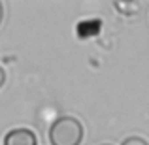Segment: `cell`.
<instances>
[{
	"instance_id": "cell-1",
	"label": "cell",
	"mask_w": 149,
	"mask_h": 145,
	"mask_svg": "<svg viewBox=\"0 0 149 145\" xmlns=\"http://www.w3.org/2000/svg\"><path fill=\"white\" fill-rule=\"evenodd\" d=\"M83 142V124L76 117H58L49 126L51 145H79Z\"/></svg>"
},
{
	"instance_id": "cell-2",
	"label": "cell",
	"mask_w": 149,
	"mask_h": 145,
	"mask_svg": "<svg viewBox=\"0 0 149 145\" xmlns=\"http://www.w3.org/2000/svg\"><path fill=\"white\" fill-rule=\"evenodd\" d=\"M2 145H38V138L30 128H13L4 136Z\"/></svg>"
},
{
	"instance_id": "cell-3",
	"label": "cell",
	"mask_w": 149,
	"mask_h": 145,
	"mask_svg": "<svg viewBox=\"0 0 149 145\" xmlns=\"http://www.w3.org/2000/svg\"><path fill=\"white\" fill-rule=\"evenodd\" d=\"M121 145H149L143 138H140V136H130V138L123 139V143Z\"/></svg>"
},
{
	"instance_id": "cell-4",
	"label": "cell",
	"mask_w": 149,
	"mask_h": 145,
	"mask_svg": "<svg viewBox=\"0 0 149 145\" xmlns=\"http://www.w3.org/2000/svg\"><path fill=\"white\" fill-rule=\"evenodd\" d=\"M4 83H6V72H4V68L0 66V89L4 87Z\"/></svg>"
},
{
	"instance_id": "cell-5",
	"label": "cell",
	"mask_w": 149,
	"mask_h": 145,
	"mask_svg": "<svg viewBox=\"0 0 149 145\" xmlns=\"http://www.w3.org/2000/svg\"><path fill=\"white\" fill-rule=\"evenodd\" d=\"M2 21H4V4L0 2V25H2Z\"/></svg>"
},
{
	"instance_id": "cell-6",
	"label": "cell",
	"mask_w": 149,
	"mask_h": 145,
	"mask_svg": "<svg viewBox=\"0 0 149 145\" xmlns=\"http://www.w3.org/2000/svg\"><path fill=\"white\" fill-rule=\"evenodd\" d=\"M102 145H109V143H102Z\"/></svg>"
}]
</instances>
